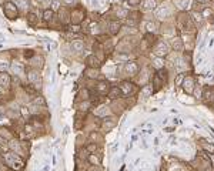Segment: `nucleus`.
Returning <instances> with one entry per match:
<instances>
[{
  "mask_svg": "<svg viewBox=\"0 0 214 171\" xmlns=\"http://www.w3.org/2000/svg\"><path fill=\"white\" fill-rule=\"evenodd\" d=\"M120 90L123 93V96H129V94H133L136 91V87H134V84L130 83V81H121Z\"/></svg>",
  "mask_w": 214,
  "mask_h": 171,
  "instance_id": "obj_6",
  "label": "nucleus"
},
{
  "mask_svg": "<svg viewBox=\"0 0 214 171\" xmlns=\"http://www.w3.org/2000/svg\"><path fill=\"white\" fill-rule=\"evenodd\" d=\"M124 70H126L127 73H130L131 76H134V74L139 71V66L136 64L134 61H129V63H126V66H124Z\"/></svg>",
  "mask_w": 214,
  "mask_h": 171,
  "instance_id": "obj_18",
  "label": "nucleus"
},
{
  "mask_svg": "<svg viewBox=\"0 0 214 171\" xmlns=\"http://www.w3.org/2000/svg\"><path fill=\"white\" fill-rule=\"evenodd\" d=\"M63 3H64V6H70V7H73V6L76 5V2L77 0H61Z\"/></svg>",
  "mask_w": 214,
  "mask_h": 171,
  "instance_id": "obj_35",
  "label": "nucleus"
},
{
  "mask_svg": "<svg viewBox=\"0 0 214 171\" xmlns=\"http://www.w3.org/2000/svg\"><path fill=\"white\" fill-rule=\"evenodd\" d=\"M23 54H24V57H26V59H29V60H30L32 57H34V56H36V54H34V51H33V50H24V53H23Z\"/></svg>",
  "mask_w": 214,
  "mask_h": 171,
  "instance_id": "obj_33",
  "label": "nucleus"
},
{
  "mask_svg": "<svg viewBox=\"0 0 214 171\" xmlns=\"http://www.w3.org/2000/svg\"><path fill=\"white\" fill-rule=\"evenodd\" d=\"M98 69H93V67H87V69L84 70V76L90 80H96L98 77Z\"/></svg>",
  "mask_w": 214,
  "mask_h": 171,
  "instance_id": "obj_15",
  "label": "nucleus"
},
{
  "mask_svg": "<svg viewBox=\"0 0 214 171\" xmlns=\"http://www.w3.org/2000/svg\"><path fill=\"white\" fill-rule=\"evenodd\" d=\"M71 49H73V51H76V53H80V51H83V49H84V42L81 40V39H74V40L71 42Z\"/></svg>",
  "mask_w": 214,
  "mask_h": 171,
  "instance_id": "obj_16",
  "label": "nucleus"
},
{
  "mask_svg": "<svg viewBox=\"0 0 214 171\" xmlns=\"http://www.w3.org/2000/svg\"><path fill=\"white\" fill-rule=\"evenodd\" d=\"M116 124H117V121H116V118H114V117H107L106 116L104 118H103L102 127L106 130V131H110L112 128H114V127H116Z\"/></svg>",
  "mask_w": 214,
  "mask_h": 171,
  "instance_id": "obj_8",
  "label": "nucleus"
},
{
  "mask_svg": "<svg viewBox=\"0 0 214 171\" xmlns=\"http://www.w3.org/2000/svg\"><path fill=\"white\" fill-rule=\"evenodd\" d=\"M86 148H87L88 153H96V151H97V148H98V145L96 143H90Z\"/></svg>",
  "mask_w": 214,
  "mask_h": 171,
  "instance_id": "obj_31",
  "label": "nucleus"
},
{
  "mask_svg": "<svg viewBox=\"0 0 214 171\" xmlns=\"http://www.w3.org/2000/svg\"><path fill=\"white\" fill-rule=\"evenodd\" d=\"M121 96H123V93H121L120 87H117V86L110 87V90L107 91V97L110 98V100H116V98L121 97Z\"/></svg>",
  "mask_w": 214,
  "mask_h": 171,
  "instance_id": "obj_10",
  "label": "nucleus"
},
{
  "mask_svg": "<svg viewBox=\"0 0 214 171\" xmlns=\"http://www.w3.org/2000/svg\"><path fill=\"white\" fill-rule=\"evenodd\" d=\"M200 141H201V145H203L207 151H210L211 154H214V145H213V144H207V141H205L204 139H201Z\"/></svg>",
  "mask_w": 214,
  "mask_h": 171,
  "instance_id": "obj_29",
  "label": "nucleus"
},
{
  "mask_svg": "<svg viewBox=\"0 0 214 171\" xmlns=\"http://www.w3.org/2000/svg\"><path fill=\"white\" fill-rule=\"evenodd\" d=\"M84 17H86V10H84L83 7H80V6L73 7L71 13H70V23H73L77 26V24H80L83 22Z\"/></svg>",
  "mask_w": 214,
  "mask_h": 171,
  "instance_id": "obj_3",
  "label": "nucleus"
},
{
  "mask_svg": "<svg viewBox=\"0 0 214 171\" xmlns=\"http://www.w3.org/2000/svg\"><path fill=\"white\" fill-rule=\"evenodd\" d=\"M10 67H12L13 73L16 74L17 77H22V76L26 74V66H24L23 63H20V61H13Z\"/></svg>",
  "mask_w": 214,
  "mask_h": 171,
  "instance_id": "obj_5",
  "label": "nucleus"
},
{
  "mask_svg": "<svg viewBox=\"0 0 214 171\" xmlns=\"http://www.w3.org/2000/svg\"><path fill=\"white\" fill-rule=\"evenodd\" d=\"M90 139H91V140H100V141H102L103 137L98 134L97 131H91V134H90Z\"/></svg>",
  "mask_w": 214,
  "mask_h": 171,
  "instance_id": "obj_34",
  "label": "nucleus"
},
{
  "mask_svg": "<svg viewBox=\"0 0 214 171\" xmlns=\"http://www.w3.org/2000/svg\"><path fill=\"white\" fill-rule=\"evenodd\" d=\"M83 171H84V170H83Z\"/></svg>",
  "mask_w": 214,
  "mask_h": 171,
  "instance_id": "obj_42",
  "label": "nucleus"
},
{
  "mask_svg": "<svg viewBox=\"0 0 214 171\" xmlns=\"http://www.w3.org/2000/svg\"><path fill=\"white\" fill-rule=\"evenodd\" d=\"M33 103L36 104V106H42V107H46V100L42 97V96H39V97H36L34 100H33Z\"/></svg>",
  "mask_w": 214,
  "mask_h": 171,
  "instance_id": "obj_30",
  "label": "nucleus"
},
{
  "mask_svg": "<svg viewBox=\"0 0 214 171\" xmlns=\"http://www.w3.org/2000/svg\"><path fill=\"white\" fill-rule=\"evenodd\" d=\"M203 97H204L207 101H214V91L211 90V88H205L204 96H203Z\"/></svg>",
  "mask_w": 214,
  "mask_h": 171,
  "instance_id": "obj_27",
  "label": "nucleus"
},
{
  "mask_svg": "<svg viewBox=\"0 0 214 171\" xmlns=\"http://www.w3.org/2000/svg\"><path fill=\"white\" fill-rule=\"evenodd\" d=\"M156 54L157 57H163V56H167L168 54V44L164 42H160L156 47Z\"/></svg>",
  "mask_w": 214,
  "mask_h": 171,
  "instance_id": "obj_9",
  "label": "nucleus"
},
{
  "mask_svg": "<svg viewBox=\"0 0 214 171\" xmlns=\"http://www.w3.org/2000/svg\"><path fill=\"white\" fill-rule=\"evenodd\" d=\"M27 23L29 26H32V27H34L36 24L39 23V17L36 13H33V12H30V13L27 14Z\"/></svg>",
  "mask_w": 214,
  "mask_h": 171,
  "instance_id": "obj_19",
  "label": "nucleus"
},
{
  "mask_svg": "<svg viewBox=\"0 0 214 171\" xmlns=\"http://www.w3.org/2000/svg\"><path fill=\"white\" fill-rule=\"evenodd\" d=\"M183 87H184V90H186L187 93H193V88H194V80H193L191 76H187L186 79H184V81H183Z\"/></svg>",
  "mask_w": 214,
  "mask_h": 171,
  "instance_id": "obj_14",
  "label": "nucleus"
},
{
  "mask_svg": "<svg viewBox=\"0 0 214 171\" xmlns=\"http://www.w3.org/2000/svg\"><path fill=\"white\" fill-rule=\"evenodd\" d=\"M14 5H16V7H17V10H29L30 9V2L29 0H12Z\"/></svg>",
  "mask_w": 214,
  "mask_h": 171,
  "instance_id": "obj_17",
  "label": "nucleus"
},
{
  "mask_svg": "<svg viewBox=\"0 0 214 171\" xmlns=\"http://www.w3.org/2000/svg\"><path fill=\"white\" fill-rule=\"evenodd\" d=\"M26 73H27L26 76H27L29 86H33L36 90L42 87V77H40V73H39L37 69H29Z\"/></svg>",
  "mask_w": 214,
  "mask_h": 171,
  "instance_id": "obj_2",
  "label": "nucleus"
},
{
  "mask_svg": "<svg viewBox=\"0 0 214 171\" xmlns=\"http://www.w3.org/2000/svg\"><path fill=\"white\" fill-rule=\"evenodd\" d=\"M86 64H87V67H93V69H98L100 67V60H98V57L96 56V53H93V54H90L86 57Z\"/></svg>",
  "mask_w": 214,
  "mask_h": 171,
  "instance_id": "obj_7",
  "label": "nucleus"
},
{
  "mask_svg": "<svg viewBox=\"0 0 214 171\" xmlns=\"http://www.w3.org/2000/svg\"><path fill=\"white\" fill-rule=\"evenodd\" d=\"M163 66H164L163 59H161V57H157V59H156V61H154V67L160 70V69H163Z\"/></svg>",
  "mask_w": 214,
  "mask_h": 171,
  "instance_id": "obj_32",
  "label": "nucleus"
},
{
  "mask_svg": "<svg viewBox=\"0 0 214 171\" xmlns=\"http://www.w3.org/2000/svg\"><path fill=\"white\" fill-rule=\"evenodd\" d=\"M2 162L16 171H22L24 168V160L22 156L13 153V151H2Z\"/></svg>",
  "mask_w": 214,
  "mask_h": 171,
  "instance_id": "obj_1",
  "label": "nucleus"
},
{
  "mask_svg": "<svg viewBox=\"0 0 214 171\" xmlns=\"http://www.w3.org/2000/svg\"><path fill=\"white\" fill-rule=\"evenodd\" d=\"M3 12H5L6 17L10 19V20H16L17 16H19V10H17L16 5H14L12 0H7V2L5 3V9H3Z\"/></svg>",
  "mask_w": 214,
  "mask_h": 171,
  "instance_id": "obj_4",
  "label": "nucleus"
},
{
  "mask_svg": "<svg viewBox=\"0 0 214 171\" xmlns=\"http://www.w3.org/2000/svg\"><path fill=\"white\" fill-rule=\"evenodd\" d=\"M91 171H100V168H98V167H97V168H93V170H91Z\"/></svg>",
  "mask_w": 214,
  "mask_h": 171,
  "instance_id": "obj_39",
  "label": "nucleus"
},
{
  "mask_svg": "<svg viewBox=\"0 0 214 171\" xmlns=\"http://www.w3.org/2000/svg\"><path fill=\"white\" fill-rule=\"evenodd\" d=\"M12 84V77H10L9 73L6 71H0V86L2 87H9Z\"/></svg>",
  "mask_w": 214,
  "mask_h": 171,
  "instance_id": "obj_11",
  "label": "nucleus"
},
{
  "mask_svg": "<svg viewBox=\"0 0 214 171\" xmlns=\"http://www.w3.org/2000/svg\"><path fill=\"white\" fill-rule=\"evenodd\" d=\"M7 143H9V141H7V140L3 137V135H0V144L3 145V144H7Z\"/></svg>",
  "mask_w": 214,
  "mask_h": 171,
  "instance_id": "obj_36",
  "label": "nucleus"
},
{
  "mask_svg": "<svg viewBox=\"0 0 214 171\" xmlns=\"http://www.w3.org/2000/svg\"><path fill=\"white\" fill-rule=\"evenodd\" d=\"M120 29H121V24L119 20L110 22V33H112V34H117V33L120 32Z\"/></svg>",
  "mask_w": 214,
  "mask_h": 171,
  "instance_id": "obj_20",
  "label": "nucleus"
},
{
  "mask_svg": "<svg viewBox=\"0 0 214 171\" xmlns=\"http://www.w3.org/2000/svg\"><path fill=\"white\" fill-rule=\"evenodd\" d=\"M50 9L53 10V12H59V10L61 9L60 6H61V0H51L50 2Z\"/></svg>",
  "mask_w": 214,
  "mask_h": 171,
  "instance_id": "obj_28",
  "label": "nucleus"
},
{
  "mask_svg": "<svg viewBox=\"0 0 214 171\" xmlns=\"http://www.w3.org/2000/svg\"><path fill=\"white\" fill-rule=\"evenodd\" d=\"M96 90H97V93H100V94H107V91L110 90V86H109V83H107L106 80H100V81L96 84Z\"/></svg>",
  "mask_w": 214,
  "mask_h": 171,
  "instance_id": "obj_13",
  "label": "nucleus"
},
{
  "mask_svg": "<svg viewBox=\"0 0 214 171\" xmlns=\"http://www.w3.org/2000/svg\"><path fill=\"white\" fill-rule=\"evenodd\" d=\"M57 13H59V20H60V23H61V24H67V23H70V13L64 9V7H61V9L59 10Z\"/></svg>",
  "mask_w": 214,
  "mask_h": 171,
  "instance_id": "obj_12",
  "label": "nucleus"
},
{
  "mask_svg": "<svg viewBox=\"0 0 214 171\" xmlns=\"http://www.w3.org/2000/svg\"><path fill=\"white\" fill-rule=\"evenodd\" d=\"M147 30H149V32H153V30H154V24H151V23L147 24Z\"/></svg>",
  "mask_w": 214,
  "mask_h": 171,
  "instance_id": "obj_37",
  "label": "nucleus"
},
{
  "mask_svg": "<svg viewBox=\"0 0 214 171\" xmlns=\"http://www.w3.org/2000/svg\"><path fill=\"white\" fill-rule=\"evenodd\" d=\"M198 2H204V0H198Z\"/></svg>",
  "mask_w": 214,
  "mask_h": 171,
  "instance_id": "obj_41",
  "label": "nucleus"
},
{
  "mask_svg": "<svg viewBox=\"0 0 214 171\" xmlns=\"http://www.w3.org/2000/svg\"><path fill=\"white\" fill-rule=\"evenodd\" d=\"M171 47L174 49L176 51H181L183 50V43H181V40L178 39V37H174L171 40Z\"/></svg>",
  "mask_w": 214,
  "mask_h": 171,
  "instance_id": "obj_22",
  "label": "nucleus"
},
{
  "mask_svg": "<svg viewBox=\"0 0 214 171\" xmlns=\"http://www.w3.org/2000/svg\"><path fill=\"white\" fill-rule=\"evenodd\" d=\"M87 161L90 162L93 167H98V166H100V158L96 156V153H90V154H88Z\"/></svg>",
  "mask_w": 214,
  "mask_h": 171,
  "instance_id": "obj_21",
  "label": "nucleus"
},
{
  "mask_svg": "<svg viewBox=\"0 0 214 171\" xmlns=\"http://www.w3.org/2000/svg\"><path fill=\"white\" fill-rule=\"evenodd\" d=\"M163 80L160 79V77H158L157 74H156V76H154L153 77V86H154V91H156V90H158V88L161 87V86H163Z\"/></svg>",
  "mask_w": 214,
  "mask_h": 171,
  "instance_id": "obj_26",
  "label": "nucleus"
},
{
  "mask_svg": "<svg viewBox=\"0 0 214 171\" xmlns=\"http://www.w3.org/2000/svg\"><path fill=\"white\" fill-rule=\"evenodd\" d=\"M79 97L81 98V100H90V90L88 88H81L80 90V93H79Z\"/></svg>",
  "mask_w": 214,
  "mask_h": 171,
  "instance_id": "obj_25",
  "label": "nucleus"
},
{
  "mask_svg": "<svg viewBox=\"0 0 214 171\" xmlns=\"http://www.w3.org/2000/svg\"><path fill=\"white\" fill-rule=\"evenodd\" d=\"M156 7V0H144L143 2V9L144 10H153Z\"/></svg>",
  "mask_w": 214,
  "mask_h": 171,
  "instance_id": "obj_24",
  "label": "nucleus"
},
{
  "mask_svg": "<svg viewBox=\"0 0 214 171\" xmlns=\"http://www.w3.org/2000/svg\"><path fill=\"white\" fill-rule=\"evenodd\" d=\"M0 154H2V144H0Z\"/></svg>",
  "mask_w": 214,
  "mask_h": 171,
  "instance_id": "obj_40",
  "label": "nucleus"
},
{
  "mask_svg": "<svg viewBox=\"0 0 214 171\" xmlns=\"http://www.w3.org/2000/svg\"><path fill=\"white\" fill-rule=\"evenodd\" d=\"M54 16V12L51 9H44L43 10V20H46V22H51V19Z\"/></svg>",
  "mask_w": 214,
  "mask_h": 171,
  "instance_id": "obj_23",
  "label": "nucleus"
},
{
  "mask_svg": "<svg viewBox=\"0 0 214 171\" xmlns=\"http://www.w3.org/2000/svg\"><path fill=\"white\" fill-rule=\"evenodd\" d=\"M139 2H140V0H129V3H130V5H133V6L139 5Z\"/></svg>",
  "mask_w": 214,
  "mask_h": 171,
  "instance_id": "obj_38",
  "label": "nucleus"
}]
</instances>
